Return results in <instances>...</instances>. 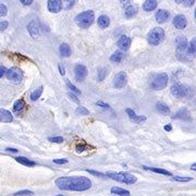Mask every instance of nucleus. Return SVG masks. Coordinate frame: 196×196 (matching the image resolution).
Wrapping results in <instances>:
<instances>
[{"mask_svg": "<svg viewBox=\"0 0 196 196\" xmlns=\"http://www.w3.org/2000/svg\"><path fill=\"white\" fill-rule=\"evenodd\" d=\"M15 160L19 162V163H21V165H23V166H27V167H34L35 166V162L27 159L26 157H22V156L16 157Z\"/></svg>", "mask_w": 196, "mask_h": 196, "instance_id": "26", "label": "nucleus"}, {"mask_svg": "<svg viewBox=\"0 0 196 196\" xmlns=\"http://www.w3.org/2000/svg\"><path fill=\"white\" fill-rule=\"evenodd\" d=\"M191 169H192V170H194V171H195V170H196V165H195V163H194V165H192Z\"/></svg>", "mask_w": 196, "mask_h": 196, "instance_id": "51", "label": "nucleus"}, {"mask_svg": "<svg viewBox=\"0 0 196 196\" xmlns=\"http://www.w3.org/2000/svg\"><path fill=\"white\" fill-rule=\"evenodd\" d=\"M123 59V52L122 51H115L113 55H111V57H110V60L112 61V62H115V63H119L121 62Z\"/></svg>", "mask_w": 196, "mask_h": 196, "instance_id": "28", "label": "nucleus"}, {"mask_svg": "<svg viewBox=\"0 0 196 196\" xmlns=\"http://www.w3.org/2000/svg\"><path fill=\"white\" fill-rule=\"evenodd\" d=\"M86 171L89 173H91V174H94V175H98V177H101V178H107L106 174H102V173L97 172V171H94V170H86Z\"/></svg>", "mask_w": 196, "mask_h": 196, "instance_id": "43", "label": "nucleus"}, {"mask_svg": "<svg viewBox=\"0 0 196 196\" xmlns=\"http://www.w3.org/2000/svg\"><path fill=\"white\" fill-rule=\"evenodd\" d=\"M48 10L52 13L60 12L62 9V1L61 0H48L47 2Z\"/></svg>", "mask_w": 196, "mask_h": 196, "instance_id": "13", "label": "nucleus"}, {"mask_svg": "<svg viewBox=\"0 0 196 196\" xmlns=\"http://www.w3.org/2000/svg\"><path fill=\"white\" fill-rule=\"evenodd\" d=\"M165 38V31L160 27H156V29H152L147 35V40L150 45L153 46H157L162 43Z\"/></svg>", "mask_w": 196, "mask_h": 196, "instance_id": "5", "label": "nucleus"}, {"mask_svg": "<svg viewBox=\"0 0 196 196\" xmlns=\"http://www.w3.org/2000/svg\"><path fill=\"white\" fill-rule=\"evenodd\" d=\"M8 25H9V23L7 21L0 22V32H2V31H5V29H8Z\"/></svg>", "mask_w": 196, "mask_h": 196, "instance_id": "42", "label": "nucleus"}, {"mask_svg": "<svg viewBox=\"0 0 196 196\" xmlns=\"http://www.w3.org/2000/svg\"><path fill=\"white\" fill-rule=\"evenodd\" d=\"M7 12H8L7 7H5V5H2V3H0V18L5 16V14H7Z\"/></svg>", "mask_w": 196, "mask_h": 196, "instance_id": "39", "label": "nucleus"}, {"mask_svg": "<svg viewBox=\"0 0 196 196\" xmlns=\"http://www.w3.org/2000/svg\"><path fill=\"white\" fill-rule=\"evenodd\" d=\"M48 141L51 142V143H62L63 137H61V136H55V137H49Z\"/></svg>", "mask_w": 196, "mask_h": 196, "instance_id": "38", "label": "nucleus"}, {"mask_svg": "<svg viewBox=\"0 0 196 196\" xmlns=\"http://www.w3.org/2000/svg\"><path fill=\"white\" fill-rule=\"evenodd\" d=\"M136 13H137V8H136V5H128L126 8V11H124V14H126V16L129 19L135 16Z\"/></svg>", "mask_w": 196, "mask_h": 196, "instance_id": "19", "label": "nucleus"}, {"mask_svg": "<svg viewBox=\"0 0 196 196\" xmlns=\"http://www.w3.org/2000/svg\"><path fill=\"white\" fill-rule=\"evenodd\" d=\"M61 1H62V8L65 9V10L72 9L76 2V0H61Z\"/></svg>", "mask_w": 196, "mask_h": 196, "instance_id": "30", "label": "nucleus"}, {"mask_svg": "<svg viewBox=\"0 0 196 196\" xmlns=\"http://www.w3.org/2000/svg\"><path fill=\"white\" fill-rule=\"evenodd\" d=\"M195 45H196V40L195 38H193L191 40V43H190V45H187V51L190 55H195V51H196Z\"/></svg>", "mask_w": 196, "mask_h": 196, "instance_id": "31", "label": "nucleus"}, {"mask_svg": "<svg viewBox=\"0 0 196 196\" xmlns=\"http://www.w3.org/2000/svg\"><path fill=\"white\" fill-rule=\"evenodd\" d=\"M32 195H33V192L27 191V190H25V191L16 192V193L14 194V196H32Z\"/></svg>", "mask_w": 196, "mask_h": 196, "instance_id": "35", "label": "nucleus"}, {"mask_svg": "<svg viewBox=\"0 0 196 196\" xmlns=\"http://www.w3.org/2000/svg\"><path fill=\"white\" fill-rule=\"evenodd\" d=\"M155 18H156V21L158 23H166L170 19V12L165 10V9H161V10L157 11Z\"/></svg>", "mask_w": 196, "mask_h": 196, "instance_id": "14", "label": "nucleus"}, {"mask_svg": "<svg viewBox=\"0 0 196 196\" xmlns=\"http://www.w3.org/2000/svg\"><path fill=\"white\" fill-rule=\"evenodd\" d=\"M156 107H157V110H158L160 113H162V115H169L170 113V108L168 107V105H166L165 102H162V101L157 102Z\"/></svg>", "mask_w": 196, "mask_h": 196, "instance_id": "23", "label": "nucleus"}, {"mask_svg": "<svg viewBox=\"0 0 196 196\" xmlns=\"http://www.w3.org/2000/svg\"><path fill=\"white\" fill-rule=\"evenodd\" d=\"M126 111V113H128L129 118H130V120L133 121L134 123H141V122H143V121L146 120V117H145V115H136V113L134 112L132 109H130V108H128Z\"/></svg>", "mask_w": 196, "mask_h": 196, "instance_id": "16", "label": "nucleus"}, {"mask_svg": "<svg viewBox=\"0 0 196 196\" xmlns=\"http://www.w3.org/2000/svg\"><path fill=\"white\" fill-rule=\"evenodd\" d=\"M42 94H43V86L37 87V88L35 89V91L31 94V99L34 100V101H35V100H37L39 97L42 96Z\"/></svg>", "mask_w": 196, "mask_h": 196, "instance_id": "29", "label": "nucleus"}, {"mask_svg": "<svg viewBox=\"0 0 196 196\" xmlns=\"http://www.w3.org/2000/svg\"><path fill=\"white\" fill-rule=\"evenodd\" d=\"M173 25H174L175 29H185L186 25H187V20L182 14H178V15H175L174 19H173Z\"/></svg>", "mask_w": 196, "mask_h": 196, "instance_id": "12", "label": "nucleus"}, {"mask_svg": "<svg viewBox=\"0 0 196 196\" xmlns=\"http://www.w3.org/2000/svg\"><path fill=\"white\" fill-rule=\"evenodd\" d=\"M97 22H98V25H99L101 29H106V27H108L110 24V20L107 15H100L99 18H98V21Z\"/></svg>", "mask_w": 196, "mask_h": 196, "instance_id": "27", "label": "nucleus"}, {"mask_svg": "<svg viewBox=\"0 0 196 196\" xmlns=\"http://www.w3.org/2000/svg\"><path fill=\"white\" fill-rule=\"evenodd\" d=\"M57 196H63V195H57Z\"/></svg>", "mask_w": 196, "mask_h": 196, "instance_id": "52", "label": "nucleus"}, {"mask_svg": "<svg viewBox=\"0 0 196 196\" xmlns=\"http://www.w3.org/2000/svg\"><path fill=\"white\" fill-rule=\"evenodd\" d=\"M59 50H60V53L62 57H70L71 52H72V50H71V47L69 46L68 44H65V43H63V44L60 45V48H59Z\"/></svg>", "mask_w": 196, "mask_h": 196, "instance_id": "20", "label": "nucleus"}, {"mask_svg": "<svg viewBox=\"0 0 196 196\" xmlns=\"http://www.w3.org/2000/svg\"><path fill=\"white\" fill-rule=\"evenodd\" d=\"M174 1L179 5H184L186 7H191L195 3V0H174Z\"/></svg>", "mask_w": 196, "mask_h": 196, "instance_id": "34", "label": "nucleus"}, {"mask_svg": "<svg viewBox=\"0 0 196 196\" xmlns=\"http://www.w3.org/2000/svg\"><path fill=\"white\" fill-rule=\"evenodd\" d=\"M24 107H25V102H24L23 99H18L14 105H13V111L15 113H20L23 111Z\"/></svg>", "mask_w": 196, "mask_h": 196, "instance_id": "22", "label": "nucleus"}, {"mask_svg": "<svg viewBox=\"0 0 196 196\" xmlns=\"http://www.w3.org/2000/svg\"><path fill=\"white\" fill-rule=\"evenodd\" d=\"M106 177L118 181V182L126 183V184H134L137 181L136 177L126 172H112V171H109V172L106 173Z\"/></svg>", "mask_w": 196, "mask_h": 196, "instance_id": "4", "label": "nucleus"}, {"mask_svg": "<svg viewBox=\"0 0 196 196\" xmlns=\"http://www.w3.org/2000/svg\"><path fill=\"white\" fill-rule=\"evenodd\" d=\"M174 119H182V120H191V117H190V113H188L187 110L185 109H181L180 111L175 113Z\"/></svg>", "mask_w": 196, "mask_h": 196, "instance_id": "21", "label": "nucleus"}, {"mask_svg": "<svg viewBox=\"0 0 196 196\" xmlns=\"http://www.w3.org/2000/svg\"><path fill=\"white\" fill-rule=\"evenodd\" d=\"M126 82H128V76L126 72H119L113 80V86L115 88H123L126 85Z\"/></svg>", "mask_w": 196, "mask_h": 196, "instance_id": "8", "label": "nucleus"}, {"mask_svg": "<svg viewBox=\"0 0 196 196\" xmlns=\"http://www.w3.org/2000/svg\"><path fill=\"white\" fill-rule=\"evenodd\" d=\"M107 73H108L107 69L100 68L99 70H98V80H99V81H104L105 77L107 76Z\"/></svg>", "mask_w": 196, "mask_h": 196, "instance_id": "32", "label": "nucleus"}, {"mask_svg": "<svg viewBox=\"0 0 196 196\" xmlns=\"http://www.w3.org/2000/svg\"><path fill=\"white\" fill-rule=\"evenodd\" d=\"M75 113L76 115H89V110H87L85 107L80 106V107H77V109L75 110Z\"/></svg>", "mask_w": 196, "mask_h": 196, "instance_id": "33", "label": "nucleus"}, {"mask_svg": "<svg viewBox=\"0 0 196 196\" xmlns=\"http://www.w3.org/2000/svg\"><path fill=\"white\" fill-rule=\"evenodd\" d=\"M58 68H59V72H60L61 75H64V74H65V70H64V68H63L62 65L59 64V65H58Z\"/></svg>", "mask_w": 196, "mask_h": 196, "instance_id": "48", "label": "nucleus"}, {"mask_svg": "<svg viewBox=\"0 0 196 196\" xmlns=\"http://www.w3.org/2000/svg\"><path fill=\"white\" fill-rule=\"evenodd\" d=\"M96 105H97V106H98V107L104 108V109H108V110L111 109V108H110L109 105L106 104V102H104V101H97V102H96Z\"/></svg>", "mask_w": 196, "mask_h": 196, "instance_id": "40", "label": "nucleus"}, {"mask_svg": "<svg viewBox=\"0 0 196 196\" xmlns=\"http://www.w3.org/2000/svg\"><path fill=\"white\" fill-rule=\"evenodd\" d=\"M171 94L177 98H185L190 95V88L182 84H173L171 86Z\"/></svg>", "mask_w": 196, "mask_h": 196, "instance_id": "6", "label": "nucleus"}, {"mask_svg": "<svg viewBox=\"0 0 196 196\" xmlns=\"http://www.w3.org/2000/svg\"><path fill=\"white\" fill-rule=\"evenodd\" d=\"M27 31H29L31 37L34 39H37L40 36V32H39V25L37 20H32L29 24H27Z\"/></svg>", "mask_w": 196, "mask_h": 196, "instance_id": "9", "label": "nucleus"}, {"mask_svg": "<svg viewBox=\"0 0 196 196\" xmlns=\"http://www.w3.org/2000/svg\"><path fill=\"white\" fill-rule=\"evenodd\" d=\"M0 121L5 123H10L13 121V117L10 111L5 109H0Z\"/></svg>", "mask_w": 196, "mask_h": 196, "instance_id": "17", "label": "nucleus"}, {"mask_svg": "<svg viewBox=\"0 0 196 196\" xmlns=\"http://www.w3.org/2000/svg\"><path fill=\"white\" fill-rule=\"evenodd\" d=\"M111 193L115 194V195H119V196H130V192L124 190V188H121V187H118V186H113L111 187Z\"/></svg>", "mask_w": 196, "mask_h": 196, "instance_id": "25", "label": "nucleus"}, {"mask_svg": "<svg viewBox=\"0 0 196 196\" xmlns=\"http://www.w3.org/2000/svg\"><path fill=\"white\" fill-rule=\"evenodd\" d=\"M85 148H86V146H85V145H77V146H76V149H77V152H84V150H85Z\"/></svg>", "mask_w": 196, "mask_h": 196, "instance_id": "47", "label": "nucleus"}, {"mask_svg": "<svg viewBox=\"0 0 196 196\" xmlns=\"http://www.w3.org/2000/svg\"><path fill=\"white\" fill-rule=\"evenodd\" d=\"M168 81H169L168 74H166V73L154 74V75L150 76L149 86L152 87L153 89H155V91H160V89H163L166 86H167Z\"/></svg>", "mask_w": 196, "mask_h": 196, "instance_id": "2", "label": "nucleus"}, {"mask_svg": "<svg viewBox=\"0 0 196 196\" xmlns=\"http://www.w3.org/2000/svg\"><path fill=\"white\" fill-rule=\"evenodd\" d=\"M7 150H8V152H11V153H18L19 152L18 149H15V148H7Z\"/></svg>", "mask_w": 196, "mask_h": 196, "instance_id": "49", "label": "nucleus"}, {"mask_svg": "<svg viewBox=\"0 0 196 196\" xmlns=\"http://www.w3.org/2000/svg\"><path fill=\"white\" fill-rule=\"evenodd\" d=\"M74 73H75V78L76 81L82 82L85 80V77L87 76V69L85 65L83 64H76L75 69H74Z\"/></svg>", "mask_w": 196, "mask_h": 196, "instance_id": "10", "label": "nucleus"}, {"mask_svg": "<svg viewBox=\"0 0 196 196\" xmlns=\"http://www.w3.org/2000/svg\"><path fill=\"white\" fill-rule=\"evenodd\" d=\"M175 46H177V50L179 52H183L187 49V38L183 35H180V36H177L175 38Z\"/></svg>", "mask_w": 196, "mask_h": 196, "instance_id": "11", "label": "nucleus"}, {"mask_svg": "<svg viewBox=\"0 0 196 196\" xmlns=\"http://www.w3.org/2000/svg\"><path fill=\"white\" fill-rule=\"evenodd\" d=\"M22 2V5H32V2L34 1V0H20Z\"/></svg>", "mask_w": 196, "mask_h": 196, "instance_id": "46", "label": "nucleus"}, {"mask_svg": "<svg viewBox=\"0 0 196 196\" xmlns=\"http://www.w3.org/2000/svg\"><path fill=\"white\" fill-rule=\"evenodd\" d=\"M172 181H177V182H188L191 181L192 178H181V177H172L171 178Z\"/></svg>", "mask_w": 196, "mask_h": 196, "instance_id": "37", "label": "nucleus"}, {"mask_svg": "<svg viewBox=\"0 0 196 196\" xmlns=\"http://www.w3.org/2000/svg\"><path fill=\"white\" fill-rule=\"evenodd\" d=\"M157 5H158L157 0H146L143 5V10L146 12H150L157 8Z\"/></svg>", "mask_w": 196, "mask_h": 196, "instance_id": "18", "label": "nucleus"}, {"mask_svg": "<svg viewBox=\"0 0 196 196\" xmlns=\"http://www.w3.org/2000/svg\"><path fill=\"white\" fill-rule=\"evenodd\" d=\"M56 185L63 191H87L91 186V181L86 177H64L56 180Z\"/></svg>", "mask_w": 196, "mask_h": 196, "instance_id": "1", "label": "nucleus"}, {"mask_svg": "<svg viewBox=\"0 0 196 196\" xmlns=\"http://www.w3.org/2000/svg\"><path fill=\"white\" fill-rule=\"evenodd\" d=\"M165 130L166 131H171V130H172V126H170V124H168V126H165Z\"/></svg>", "mask_w": 196, "mask_h": 196, "instance_id": "50", "label": "nucleus"}, {"mask_svg": "<svg viewBox=\"0 0 196 196\" xmlns=\"http://www.w3.org/2000/svg\"><path fill=\"white\" fill-rule=\"evenodd\" d=\"M144 169L146 170H150L153 172L155 173H160V174H163V175H169V177H172V173L168 171V170H165V169H159V168H152V167H146V166H143Z\"/></svg>", "mask_w": 196, "mask_h": 196, "instance_id": "24", "label": "nucleus"}, {"mask_svg": "<svg viewBox=\"0 0 196 196\" xmlns=\"http://www.w3.org/2000/svg\"><path fill=\"white\" fill-rule=\"evenodd\" d=\"M5 75H7L9 81H12V82H14V83H21L22 80H23L22 71L19 68H15V67H13V68L7 70Z\"/></svg>", "mask_w": 196, "mask_h": 196, "instance_id": "7", "label": "nucleus"}, {"mask_svg": "<svg viewBox=\"0 0 196 196\" xmlns=\"http://www.w3.org/2000/svg\"><path fill=\"white\" fill-rule=\"evenodd\" d=\"M68 96H69V98H70V99L72 100V101L76 102V104H78V102H80V99H78L77 97H76L74 94H72V93H69Z\"/></svg>", "mask_w": 196, "mask_h": 196, "instance_id": "41", "label": "nucleus"}, {"mask_svg": "<svg viewBox=\"0 0 196 196\" xmlns=\"http://www.w3.org/2000/svg\"><path fill=\"white\" fill-rule=\"evenodd\" d=\"M5 72H7V69H5V67H2V65H1V67H0V78H1L3 75H5Z\"/></svg>", "mask_w": 196, "mask_h": 196, "instance_id": "45", "label": "nucleus"}, {"mask_svg": "<svg viewBox=\"0 0 196 196\" xmlns=\"http://www.w3.org/2000/svg\"><path fill=\"white\" fill-rule=\"evenodd\" d=\"M53 162L57 165H63V163L68 162V159H53Z\"/></svg>", "mask_w": 196, "mask_h": 196, "instance_id": "44", "label": "nucleus"}, {"mask_svg": "<svg viewBox=\"0 0 196 196\" xmlns=\"http://www.w3.org/2000/svg\"><path fill=\"white\" fill-rule=\"evenodd\" d=\"M117 45L121 50H128L131 46V38L129 36H126V35H122L118 40Z\"/></svg>", "mask_w": 196, "mask_h": 196, "instance_id": "15", "label": "nucleus"}, {"mask_svg": "<svg viewBox=\"0 0 196 196\" xmlns=\"http://www.w3.org/2000/svg\"><path fill=\"white\" fill-rule=\"evenodd\" d=\"M95 19V14L91 10L84 11V12L77 14L75 18V23L77 26H80L81 29H87L93 24Z\"/></svg>", "mask_w": 196, "mask_h": 196, "instance_id": "3", "label": "nucleus"}, {"mask_svg": "<svg viewBox=\"0 0 196 196\" xmlns=\"http://www.w3.org/2000/svg\"><path fill=\"white\" fill-rule=\"evenodd\" d=\"M67 85H68V87H69V88H70V89H71V91H73V93H75V94H81V91H78V89H77V88H76V87H75V86H74L73 84L71 83V82H70V81H69V80H67Z\"/></svg>", "mask_w": 196, "mask_h": 196, "instance_id": "36", "label": "nucleus"}]
</instances>
